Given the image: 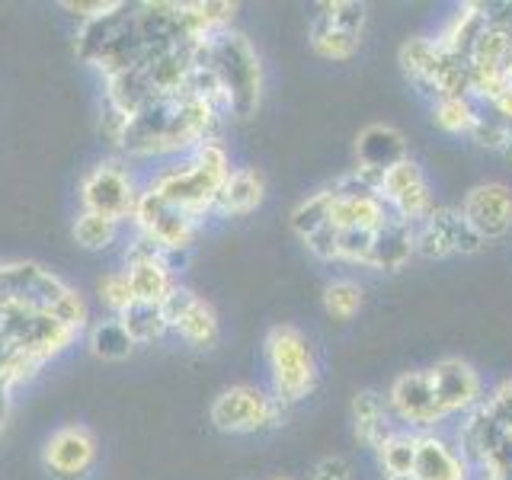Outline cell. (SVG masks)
I'll return each instance as SVG.
<instances>
[{"mask_svg": "<svg viewBox=\"0 0 512 480\" xmlns=\"http://www.w3.org/2000/svg\"><path fill=\"white\" fill-rule=\"evenodd\" d=\"M218 112L199 96H164L144 106L128 122L119 148L132 157H167L192 154L202 141L215 138Z\"/></svg>", "mask_w": 512, "mask_h": 480, "instance_id": "1", "label": "cell"}, {"mask_svg": "<svg viewBox=\"0 0 512 480\" xmlns=\"http://www.w3.org/2000/svg\"><path fill=\"white\" fill-rule=\"evenodd\" d=\"M192 58L215 71L218 84L228 93L231 116L250 119L260 109L263 96V64L244 32L221 29L215 36L192 39Z\"/></svg>", "mask_w": 512, "mask_h": 480, "instance_id": "2", "label": "cell"}, {"mask_svg": "<svg viewBox=\"0 0 512 480\" xmlns=\"http://www.w3.org/2000/svg\"><path fill=\"white\" fill-rule=\"evenodd\" d=\"M231 173V154L218 138L202 141L196 151L186 154V164H176L157 173V180L148 186L167 205L180 208L183 215L202 221L208 212H215V199L221 183Z\"/></svg>", "mask_w": 512, "mask_h": 480, "instance_id": "3", "label": "cell"}, {"mask_svg": "<svg viewBox=\"0 0 512 480\" xmlns=\"http://www.w3.org/2000/svg\"><path fill=\"white\" fill-rule=\"evenodd\" d=\"M263 356H266L269 381H272V397H276L282 407L298 404V400L314 394L320 368H317L311 340L298 327H288V324L272 327L266 333Z\"/></svg>", "mask_w": 512, "mask_h": 480, "instance_id": "4", "label": "cell"}, {"mask_svg": "<svg viewBox=\"0 0 512 480\" xmlns=\"http://www.w3.org/2000/svg\"><path fill=\"white\" fill-rule=\"evenodd\" d=\"M74 340L77 330L64 327L48 308L0 298V343L4 346L45 365L61 356Z\"/></svg>", "mask_w": 512, "mask_h": 480, "instance_id": "5", "label": "cell"}, {"mask_svg": "<svg viewBox=\"0 0 512 480\" xmlns=\"http://www.w3.org/2000/svg\"><path fill=\"white\" fill-rule=\"evenodd\" d=\"M208 420L218 432L228 436H247V432H260L269 426H279L282 404L272 394H266L256 384H231L224 388L208 410Z\"/></svg>", "mask_w": 512, "mask_h": 480, "instance_id": "6", "label": "cell"}, {"mask_svg": "<svg viewBox=\"0 0 512 480\" xmlns=\"http://www.w3.org/2000/svg\"><path fill=\"white\" fill-rule=\"evenodd\" d=\"M141 189L135 183V173L122 160H103L84 173L80 180V205L84 212L106 215L112 221H132Z\"/></svg>", "mask_w": 512, "mask_h": 480, "instance_id": "7", "label": "cell"}, {"mask_svg": "<svg viewBox=\"0 0 512 480\" xmlns=\"http://www.w3.org/2000/svg\"><path fill=\"white\" fill-rule=\"evenodd\" d=\"M132 224H135L138 234H148L154 244L164 253H170V256L183 253V250H189L192 244H196L199 228H202V221L189 218V215L180 212V208L167 205L151 189H141Z\"/></svg>", "mask_w": 512, "mask_h": 480, "instance_id": "8", "label": "cell"}, {"mask_svg": "<svg viewBox=\"0 0 512 480\" xmlns=\"http://www.w3.org/2000/svg\"><path fill=\"white\" fill-rule=\"evenodd\" d=\"M100 458L96 436L80 423L58 426L42 445V468L52 480H87Z\"/></svg>", "mask_w": 512, "mask_h": 480, "instance_id": "9", "label": "cell"}, {"mask_svg": "<svg viewBox=\"0 0 512 480\" xmlns=\"http://www.w3.org/2000/svg\"><path fill=\"white\" fill-rule=\"evenodd\" d=\"M388 410L397 416L400 423H407L410 429H432L445 423L448 416L442 413L436 391H432L429 372H404L391 381L388 388Z\"/></svg>", "mask_w": 512, "mask_h": 480, "instance_id": "10", "label": "cell"}, {"mask_svg": "<svg viewBox=\"0 0 512 480\" xmlns=\"http://www.w3.org/2000/svg\"><path fill=\"white\" fill-rule=\"evenodd\" d=\"M432 378V391L445 416L471 413L484 404V381L474 372L471 362L464 359H439L432 368H426Z\"/></svg>", "mask_w": 512, "mask_h": 480, "instance_id": "11", "label": "cell"}, {"mask_svg": "<svg viewBox=\"0 0 512 480\" xmlns=\"http://www.w3.org/2000/svg\"><path fill=\"white\" fill-rule=\"evenodd\" d=\"M68 292L71 285L39 263H0V298L7 301H26L52 311V304Z\"/></svg>", "mask_w": 512, "mask_h": 480, "instance_id": "12", "label": "cell"}, {"mask_svg": "<svg viewBox=\"0 0 512 480\" xmlns=\"http://www.w3.org/2000/svg\"><path fill=\"white\" fill-rule=\"evenodd\" d=\"M461 215L484 240H500L512 231V189L506 183H480L461 202Z\"/></svg>", "mask_w": 512, "mask_h": 480, "instance_id": "13", "label": "cell"}, {"mask_svg": "<svg viewBox=\"0 0 512 480\" xmlns=\"http://www.w3.org/2000/svg\"><path fill=\"white\" fill-rule=\"evenodd\" d=\"M410 480H471V464L461 458L452 442H445L436 432H420Z\"/></svg>", "mask_w": 512, "mask_h": 480, "instance_id": "14", "label": "cell"}, {"mask_svg": "<svg viewBox=\"0 0 512 480\" xmlns=\"http://www.w3.org/2000/svg\"><path fill=\"white\" fill-rule=\"evenodd\" d=\"M407 138L394 125H368L356 138V167L381 173L391 170L400 160H407Z\"/></svg>", "mask_w": 512, "mask_h": 480, "instance_id": "15", "label": "cell"}, {"mask_svg": "<svg viewBox=\"0 0 512 480\" xmlns=\"http://www.w3.org/2000/svg\"><path fill=\"white\" fill-rule=\"evenodd\" d=\"M266 199V180L256 167H237L228 173V180L221 183L215 199V215L224 218H244L253 215Z\"/></svg>", "mask_w": 512, "mask_h": 480, "instance_id": "16", "label": "cell"}, {"mask_svg": "<svg viewBox=\"0 0 512 480\" xmlns=\"http://www.w3.org/2000/svg\"><path fill=\"white\" fill-rule=\"evenodd\" d=\"M173 256L170 253H157V256H141V260H128L125 263V276L128 285H132L135 301H148V304H160L170 288L176 285L173 279Z\"/></svg>", "mask_w": 512, "mask_h": 480, "instance_id": "17", "label": "cell"}, {"mask_svg": "<svg viewBox=\"0 0 512 480\" xmlns=\"http://www.w3.org/2000/svg\"><path fill=\"white\" fill-rule=\"evenodd\" d=\"M490 26V10L484 4H464L452 13V20L442 26L436 36V45L442 48V55H458L468 58L474 42L480 39V32Z\"/></svg>", "mask_w": 512, "mask_h": 480, "instance_id": "18", "label": "cell"}, {"mask_svg": "<svg viewBox=\"0 0 512 480\" xmlns=\"http://www.w3.org/2000/svg\"><path fill=\"white\" fill-rule=\"evenodd\" d=\"M413 234L416 228L400 218H388L381 224V228L375 231V244H372V260H368V266L372 269H381V272H397L404 269L410 263V256L416 253L413 247Z\"/></svg>", "mask_w": 512, "mask_h": 480, "instance_id": "19", "label": "cell"}, {"mask_svg": "<svg viewBox=\"0 0 512 480\" xmlns=\"http://www.w3.org/2000/svg\"><path fill=\"white\" fill-rule=\"evenodd\" d=\"M391 218L388 205L378 196H336L330 205V224L336 231H378Z\"/></svg>", "mask_w": 512, "mask_h": 480, "instance_id": "20", "label": "cell"}, {"mask_svg": "<svg viewBox=\"0 0 512 480\" xmlns=\"http://www.w3.org/2000/svg\"><path fill=\"white\" fill-rule=\"evenodd\" d=\"M352 426H356V439L378 452L384 439L394 432L388 400H384L378 391H359L352 397Z\"/></svg>", "mask_w": 512, "mask_h": 480, "instance_id": "21", "label": "cell"}, {"mask_svg": "<svg viewBox=\"0 0 512 480\" xmlns=\"http://www.w3.org/2000/svg\"><path fill=\"white\" fill-rule=\"evenodd\" d=\"M397 61H400V71H404L423 93L432 96V77H436V68L442 61V48L436 45V39H426V36L407 39L400 45Z\"/></svg>", "mask_w": 512, "mask_h": 480, "instance_id": "22", "label": "cell"}, {"mask_svg": "<svg viewBox=\"0 0 512 480\" xmlns=\"http://www.w3.org/2000/svg\"><path fill=\"white\" fill-rule=\"evenodd\" d=\"M173 333L192 349H215L221 340V324L215 308L205 298H196L189 304V311L173 324Z\"/></svg>", "mask_w": 512, "mask_h": 480, "instance_id": "23", "label": "cell"}, {"mask_svg": "<svg viewBox=\"0 0 512 480\" xmlns=\"http://www.w3.org/2000/svg\"><path fill=\"white\" fill-rule=\"evenodd\" d=\"M432 228L442 234V240L448 244L452 253H461V256H471V253H480L487 247V240L480 237L471 221L461 215V208H445V205H436L432 208V215L426 218Z\"/></svg>", "mask_w": 512, "mask_h": 480, "instance_id": "24", "label": "cell"}, {"mask_svg": "<svg viewBox=\"0 0 512 480\" xmlns=\"http://www.w3.org/2000/svg\"><path fill=\"white\" fill-rule=\"evenodd\" d=\"M87 349L103 362H122L135 352V340L128 336L119 317H106L87 327Z\"/></svg>", "mask_w": 512, "mask_h": 480, "instance_id": "25", "label": "cell"}, {"mask_svg": "<svg viewBox=\"0 0 512 480\" xmlns=\"http://www.w3.org/2000/svg\"><path fill=\"white\" fill-rule=\"evenodd\" d=\"M416 439H420V432H404V429H394L391 436L384 439V445L378 448V461H381L384 477H394V480L413 477Z\"/></svg>", "mask_w": 512, "mask_h": 480, "instance_id": "26", "label": "cell"}, {"mask_svg": "<svg viewBox=\"0 0 512 480\" xmlns=\"http://www.w3.org/2000/svg\"><path fill=\"white\" fill-rule=\"evenodd\" d=\"M359 42L362 39L349 36V32H343V29H336L324 13L314 16V23H311V48H314V55L327 58V61H349L352 55L359 52Z\"/></svg>", "mask_w": 512, "mask_h": 480, "instance_id": "27", "label": "cell"}, {"mask_svg": "<svg viewBox=\"0 0 512 480\" xmlns=\"http://www.w3.org/2000/svg\"><path fill=\"white\" fill-rule=\"evenodd\" d=\"M119 320H122V327L128 330V336L135 340V346L164 340V336L170 333L167 317H164V311H160V304L135 301L125 314H119Z\"/></svg>", "mask_w": 512, "mask_h": 480, "instance_id": "28", "label": "cell"}, {"mask_svg": "<svg viewBox=\"0 0 512 480\" xmlns=\"http://www.w3.org/2000/svg\"><path fill=\"white\" fill-rule=\"evenodd\" d=\"M480 119V109L471 96H445L432 106V122L448 135H468L474 122Z\"/></svg>", "mask_w": 512, "mask_h": 480, "instance_id": "29", "label": "cell"}, {"mask_svg": "<svg viewBox=\"0 0 512 480\" xmlns=\"http://www.w3.org/2000/svg\"><path fill=\"white\" fill-rule=\"evenodd\" d=\"M122 231V224L119 221H112L106 215H96V212H80L74 218V240H77V247H84V250H106L116 244V237Z\"/></svg>", "mask_w": 512, "mask_h": 480, "instance_id": "30", "label": "cell"}, {"mask_svg": "<svg viewBox=\"0 0 512 480\" xmlns=\"http://www.w3.org/2000/svg\"><path fill=\"white\" fill-rule=\"evenodd\" d=\"M330 205H333V189H317L308 199H301L292 212V228L304 240L308 234L320 231L324 224H330Z\"/></svg>", "mask_w": 512, "mask_h": 480, "instance_id": "31", "label": "cell"}, {"mask_svg": "<svg viewBox=\"0 0 512 480\" xmlns=\"http://www.w3.org/2000/svg\"><path fill=\"white\" fill-rule=\"evenodd\" d=\"M420 183H426V173H423V167L416 164V160H400V164H394L391 170H384V176H381V183H378V199L384 202V205H391L394 199H400L404 192H410L413 186H420Z\"/></svg>", "mask_w": 512, "mask_h": 480, "instance_id": "32", "label": "cell"}, {"mask_svg": "<svg viewBox=\"0 0 512 480\" xmlns=\"http://www.w3.org/2000/svg\"><path fill=\"white\" fill-rule=\"evenodd\" d=\"M362 285L359 282H352V279H333L327 288H324V308L330 317L336 320H349V317H356L359 308H362Z\"/></svg>", "mask_w": 512, "mask_h": 480, "instance_id": "33", "label": "cell"}, {"mask_svg": "<svg viewBox=\"0 0 512 480\" xmlns=\"http://www.w3.org/2000/svg\"><path fill=\"white\" fill-rule=\"evenodd\" d=\"M96 292H100V301L112 311V317L125 314L135 304V292H132V285H128L125 269L106 272V276L100 279V285H96Z\"/></svg>", "mask_w": 512, "mask_h": 480, "instance_id": "34", "label": "cell"}, {"mask_svg": "<svg viewBox=\"0 0 512 480\" xmlns=\"http://www.w3.org/2000/svg\"><path fill=\"white\" fill-rule=\"evenodd\" d=\"M320 13H324L336 29H343V32H349V36L362 39V29L368 20L365 4H356V0H333V4H320Z\"/></svg>", "mask_w": 512, "mask_h": 480, "instance_id": "35", "label": "cell"}, {"mask_svg": "<svg viewBox=\"0 0 512 480\" xmlns=\"http://www.w3.org/2000/svg\"><path fill=\"white\" fill-rule=\"evenodd\" d=\"M372 244L375 234L372 231H340V263H352V266H368L372 260Z\"/></svg>", "mask_w": 512, "mask_h": 480, "instance_id": "36", "label": "cell"}, {"mask_svg": "<svg viewBox=\"0 0 512 480\" xmlns=\"http://www.w3.org/2000/svg\"><path fill=\"white\" fill-rule=\"evenodd\" d=\"M471 141L480 144V148H490V151H506V144H509V135H512V128L506 122H500L496 116H480L471 128Z\"/></svg>", "mask_w": 512, "mask_h": 480, "instance_id": "37", "label": "cell"}, {"mask_svg": "<svg viewBox=\"0 0 512 480\" xmlns=\"http://www.w3.org/2000/svg\"><path fill=\"white\" fill-rule=\"evenodd\" d=\"M122 7H125V0H64L61 4V10H68L77 16V20H84V26L96 23V20H106V16L119 13Z\"/></svg>", "mask_w": 512, "mask_h": 480, "instance_id": "38", "label": "cell"}, {"mask_svg": "<svg viewBox=\"0 0 512 480\" xmlns=\"http://www.w3.org/2000/svg\"><path fill=\"white\" fill-rule=\"evenodd\" d=\"M304 247H308L311 256H317V260H324V263H333V260H340V231L333 228V224H324L320 231L308 234L304 237Z\"/></svg>", "mask_w": 512, "mask_h": 480, "instance_id": "39", "label": "cell"}, {"mask_svg": "<svg viewBox=\"0 0 512 480\" xmlns=\"http://www.w3.org/2000/svg\"><path fill=\"white\" fill-rule=\"evenodd\" d=\"M484 404L500 423H512V378H506L503 384H496L490 400H484Z\"/></svg>", "mask_w": 512, "mask_h": 480, "instance_id": "40", "label": "cell"}, {"mask_svg": "<svg viewBox=\"0 0 512 480\" xmlns=\"http://www.w3.org/2000/svg\"><path fill=\"white\" fill-rule=\"evenodd\" d=\"M311 480H352V464L340 455L320 458L311 471Z\"/></svg>", "mask_w": 512, "mask_h": 480, "instance_id": "41", "label": "cell"}, {"mask_svg": "<svg viewBox=\"0 0 512 480\" xmlns=\"http://www.w3.org/2000/svg\"><path fill=\"white\" fill-rule=\"evenodd\" d=\"M7 420H10V394L0 391V432H4Z\"/></svg>", "mask_w": 512, "mask_h": 480, "instance_id": "42", "label": "cell"}, {"mask_svg": "<svg viewBox=\"0 0 512 480\" xmlns=\"http://www.w3.org/2000/svg\"><path fill=\"white\" fill-rule=\"evenodd\" d=\"M269 480H295V477H288V474H279V477H269Z\"/></svg>", "mask_w": 512, "mask_h": 480, "instance_id": "43", "label": "cell"}, {"mask_svg": "<svg viewBox=\"0 0 512 480\" xmlns=\"http://www.w3.org/2000/svg\"><path fill=\"white\" fill-rule=\"evenodd\" d=\"M384 480H394V477H384Z\"/></svg>", "mask_w": 512, "mask_h": 480, "instance_id": "44", "label": "cell"}]
</instances>
